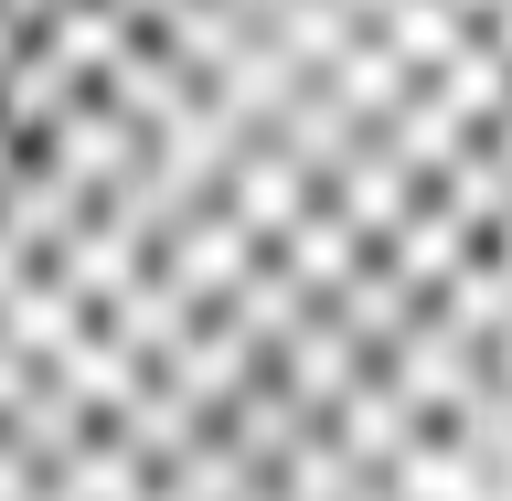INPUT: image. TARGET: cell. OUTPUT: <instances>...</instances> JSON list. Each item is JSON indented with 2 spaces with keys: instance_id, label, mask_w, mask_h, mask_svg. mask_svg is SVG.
<instances>
[{
  "instance_id": "1",
  "label": "cell",
  "mask_w": 512,
  "mask_h": 501,
  "mask_svg": "<svg viewBox=\"0 0 512 501\" xmlns=\"http://www.w3.org/2000/svg\"><path fill=\"white\" fill-rule=\"evenodd\" d=\"M480 150H491V160H502V171H512V107H502V118H491V128H480Z\"/></svg>"
},
{
  "instance_id": "2",
  "label": "cell",
  "mask_w": 512,
  "mask_h": 501,
  "mask_svg": "<svg viewBox=\"0 0 512 501\" xmlns=\"http://www.w3.org/2000/svg\"><path fill=\"white\" fill-rule=\"evenodd\" d=\"M448 11H459V22H470V32H480V22H491V11H502V0H448Z\"/></svg>"
}]
</instances>
